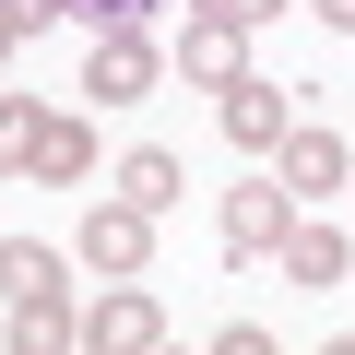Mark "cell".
I'll return each instance as SVG.
<instances>
[{
	"instance_id": "cell-1",
	"label": "cell",
	"mask_w": 355,
	"mask_h": 355,
	"mask_svg": "<svg viewBox=\"0 0 355 355\" xmlns=\"http://www.w3.org/2000/svg\"><path fill=\"white\" fill-rule=\"evenodd\" d=\"M154 83H166V48H154L142 24H107V36L83 48V95H95V107H142Z\"/></svg>"
},
{
	"instance_id": "cell-2",
	"label": "cell",
	"mask_w": 355,
	"mask_h": 355,
	"mask_svg": "<svg viewBox=\"0 0 355 355\" xmlns=\"http://www.w3.org/2000/svg\"><path fill=\"white\" fill-rule=\"evenodd\" d=\"M83 272L95 284H142L154 272V214H130V202H83Z\"/></svg>"
},
{
	"instance_id": "cell-3",
	"label": "cell",
	"mask_w": 355,
	"mask_h": 355,
	"mask_svg": "<svg viewBox=\"0 0 355 355\" xmlns=\"http://www.w3.org/2000/svg\"><path fill=\"white\" fill-rule=\"evenodd\" d=\"M343 178H355V154H343V130H320V119H296V130L272 142V190H284V202H331Z\"/></svg>"
},
{
	"instance_id": "cell-4",
	"label": "cell",
	"mask_w": 355,
	"mask_h": 355,
	"mask_svg": "<svg viewBox=\"0 0 355 355\" xmlns=\"http://www.w3.org/2000/svg\"><path fill=\"white\" fill-rule=\"evenodd\" d=\"M284 225H296V202L272 190V178H249V190H225V202H214L225 261H272V249H284Z\"/></svg>"
},
{
	"instance_id": "cell-5",
	"label": "cell",
	"mask_w": 355,
	"mask_h": 355,
	"mask_svg": "<svg viewBox=\"0 0 355 355\" xmlns=\"http://www.w3.org/2000/svg\"><path fill=\"white\" fill-rule=\"evenodd\" d=\"M154 343H166L154 284H107V296L83 308V355H154Z\"/></svg>"
},
{
	"instance_id": "cell-6",
	"label": "cell",
	"mask_w": 355,
	"mask_h": 355,
	"mask_svg": "<svg viewBox=\"0 0 355 355\" xmlns=\"http://www.w3.org/2000/svg\"><path fill=\"white\" fill-rule=\"evenodd\" d=\"M214 130H225L237 154H272V142L296 130V119H284V83H261V71H237V83L214 95Z\"/></svg>"
},
{
	"instance_id": "cell-7",
	"label": "cell",
	"mask_w": 355,
	"mask_h": 355,
	"mask_svg": "<svg viewBox=\"0 0 355 355\" xmlns=\"http://www.w3.org/2000/svg\"><path fill=\"white\" fill-rule=\"evenodd\" d=\"M107 202H130V214H178V202H190V166H178L166 142H130L119 178H107Z\"/></svg>"
},
{
	"instance_id": "cell-8",
	"label": "cell",
	"mask_w": 355,
	"mask_h": 355,
	"mask_svg": "<svg viewBox=\"0 0 355 355\" xmlns=\"http://www.w3.org/2000/svg\"><path fill=\"white\" fill-rule=\"evenodd\" d=\"M178 71L225 95V83L249 71V24H225V12H190V24H178Z\"/></svg>"
},
{
	"instance_id": "cell-9",
	"label": "cell",
	"mask_w": 355,
	"mask_h": 355,
	"mask_svg": "<svg viewBox=\"0 0 355 355\" xmlns=\"http://www.w3.org/2000/svg\"><path fill=\"white\" fill-rule=\"evenodd\" d=\"M0 343H12V355H83V308L71 296H12Z\"/></svg>"
},
{
	"instance_id": "cell-10",
	"label": "cell",
	"mask_w": 355,
	"mask_h": 355,
	"mask_svg": "<svg viewBox=\"0 0 355 355\" xmlns=\"http://www.w3.org/2000/svg\"><path fill=\"white\" fill-rule=\"evenodd\" d=\"M272 261H284V284H343V272H355V237H343V225H308V214H296Z\"/></svg>"
},
{
	"instance_id": "cell-11",
	"label": "cell",
	"mask_w": 355,
	"mask_h": 355,
	"mask_svg": "<svg viewBox=\"0 0 355 355\" xmlns=\"http://www.w3.org/2000/svg\"><path fill=\"white\" fill-rule=\"evenodd\" d=\"M24 178H48V190H83V178H95V130H83V119H48Z\"/></svg>"
},
{
	"instance_id": "cell-12",
	"label": "cell",
	"mask_w": 355,
	"mask_h": 355,
	"mask_svg": "<svg viewBox=\"0 0 355 355\" xmlns=\"http://www.w3.org/2000/svg\"><path fill=\"white\" fill-rule=\"evenodd\" d=\"M60 272H71V261H60L48 237H0V308H12V296H60Z\"/></svg>"
},
{
	"instance_id": "cell-13",
	"label": "cell",
	"mask_w": 355,
	"mask_h": 355,
	"mask_svg": "<svg viewBox=\"0 0 355 355\" xmlns=\"http://www.w3.org/2000/svg\"><path fill=\"white\" fill-rule=\"evenodd\" d=\"M36 130H48V107H36V95H0V178L36 166Z\"/></svg>"
},
{
	"instance_id": "cell-14",
	"label": "cell",
	"mask_w": 355,
	"mask_h": 355,
	"mask_svg": "<svg viewBox=\"0 0 355 355\" xmlns=\"http://www.w3.org/2000/svg\"><path fill=\"white\" fill-rule=\"evenodd\" d=\"M0 24H12V36H48V24H71V0H0Z\"/></svg>"
},
{
	"instance_id": "cell-15",
	"label": "cell",
	"mask_w": 355,
	"mask_h": 355,
	"mask_svg": "<svg viewBox=\"0 0 355 355\" xmlns=\"http://www.w3.org/2000/svg\"><path fill=\"white\" fill-rule=\"evenodd\" d=\"M142 12H154V0H71V24H83V36H107V24H142Z\"/></svg>"
},
{
	"instance_id": "cell-16",
	"label": "cell",
	"mask_w": 355,
	"mask_h": 355,
	"mask_svg": "<svg viewBox=\"0 0 355 355\" xmlns=\"http://www.w3.org/2000/svg\"><path fill=\"white\" fill-rule=\"evenodd\" d=\"M202 355H284V343H272V331H261V320H225V331H214V343H202Z\"/></svg>"
},
{
	"instance_id": "cell-17",
	"label": "cell",
	"mask_w": 355,
	"mask_h": 355,
	"mask_svg": "<svg viewBox=\"0 0 355 355\" xmlns=\"http://www.w3.org/2000/svg\"><path fill=\"white\" fill-rule=\"evenodd\" d=\"M190 12H225V24H272L284 0H190Z\"/></svg>"
},
{
	"instance_id": "cell-18",
	"label": "cell",
	"mask_w": 355,
	"mask_h": 355,
	"mask_svg": "<svg viewBox=\"0 0 355 355\" xmlns=\"http://www.w3.org/2000/svg\"><path fill=\"white\" fill-rule=\"evenodd\" d=\"M308 12H320V24H331V36H355V0H308Z\"/></svg>"
},
{
	"instance_id": "cell-19",
	"label": "cell",
	"mask_w": 355,
	"mask_h": 355,
	"mask_svg": "<svg viewBox=\"0 0 355 355\" xmlns=\"http://www.w3.org/2000/svg\"><path fill=\"white\" fill-rule=\"evenodd\" d=\"M12 48H24V36H12V24H0V71H12Z\"/></svg>"
},
{
	"instance_id": "cell-20",
	"label": "cell",
	"mask_w": 355,
	"mask_h": 355,
	"mask_svg": "<svg viewBox=\"0 0 355 355\" xmlns=\"http://www.w3.org/2000/svg\"><path fill=\"white\" fill-rule=\"evenodd\" d=\"M320 355H355V331H331V343H320Z\"/></svg>"
},
{
	"instance_id": "cell-21",
	"label": "cell",
	"mask_w": 355,
	"mask_h": 355,
	"mask_svg": "<svg viewBox=\"0 0 355 355\" xmlns=\"http://www.w3.org/2000/svg\"><path fill=\"white\" fill-rule=\"evenodd\" d=\"M154 355H190V343H154Z\"/></svg>"
},
{
	"instance_id": "cell-22",
	"label": "cell",
	"mask_w": 355,
	"mask_h": 355,
	"mask_svg": "<svg viewBox=\"0 0 355 355\" xmlns=\"http://www.w3.org/2000/svg\"><path fill=\"white\" fill-rule=\"evenodd\" d=\"M343 202H355V178H343Z\"/></svg>"
}]
</instances>
